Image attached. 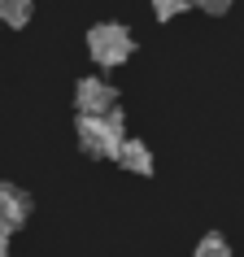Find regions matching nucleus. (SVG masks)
<instances>
[{
  "mask_svg": "<svg viewBox=\"0 0 244 257\" xmlns=\"http://www.w3.org/2000/svg\"><path fill=\"white\" fill-rule=\"evenodd\" d=\"M31 18H35V0H0V22L5 27H31Z\"/></svg>",
  "mask_w": 244,
  "mask_h": 257,
  "instance_id": "obj_6",
  "label": "nucleus"
},
{
  "mask_svg": "<svg viewBox=\"0 0 244 257\" xmlns=\"http://www.w3.org/2000/svg\"><path fill=\"white\" fill-rule=\"evenodd\" d=\"M179 14H188V0H153V18L157 22H175Z\"/></svg>",
  "mask_w": 244,
  "mask_h": 257,
  "instance_id": "obj_8",
  "label": "nucleus"
},
{
  "mask_svg": "<svg viewBox=\"0 0 244 257\" xmlns=\"http://www.w3.org/2000/svg\"><path fill=\"white\" fill-rule=\"evenodd\" d=\"M113 162L122 170H131V175H153V153L149 144H140V140H122L118 153H113Z\"/></svg>",
  "mask_w": 244,
  "mask_h": 257,
  "instance_id": "obj_5",
  "label": "nucleus"
},
{
  "mask_svg": "<svg viewBox=\"0 0 244 257\" xmlns=\"http://www.w3.org/2000/svg\"><path fill=\"white\" fill-rule=\"evenodd\" d=\"M27 218H31V196L22 188H14V183H0V227H27Z\"/></svg>",
  "mask_w": 244,
  "mask_h": 257,
  "instance_id": "obj_4",
  "label": "nucleus"
},
{
  "mask_svg": "<svg viewBox=\"0 0 244 257\" xmlns=\"http://www.w3.org/2000/svg\"><path fill=\"white\" fill-rule=\"evenodd\" d=\"M74 105H79V118H105L109 109H118V92L105 79H79Z\"/></svg>",
  "mask_w": 244,
  "mask_h": 257,
  "instance_id": "obj_3",
  "label": "nucleus"
},
{
  "mask_svg": "<svg viewBox=\"0 0 244 257\" xmlns=\"http://www.w3.org/2000/svg\"><path fill=\"white\" fill-rule=\"evenodd\" d=\"M188 5H196V9H205V14H227L231 0H188Z\"/></svg>",
  "mask_w": 244,
  "mask_h": 257,
  "instance_id": "obj_9",
  "label": "nucleus"
},
{
  "mask_svg": "<svg viewBox=\"0 0 244 257\" xmlns=\"http://www.w3.org/2000/svg\"><path fill=\"white\" fill-rule=\"evenodd\" d=\"M196 257H231V244L218 235V231H209V235H201V244H196Z\"/></svg>",
  "mask_w": 244,
  "mask_h": 257,
  "instance_id": "obj_7",
  "label": "nucleus"
},
{
  "mask_svg": "<svg viewBox=\"0 0 244 257\" xmlns=\"http://www.w3.org/2000/svg\"><path fill=\"white\" fill-rule=\"evenodd\" d=\"M9 240H14V231L0 227V257H9Z\"/></svg>",
  "mask_w": 244,
  "mask_h": 257,
  "instance_id": "obj_10",
  "label": "nucleus"
},
{
  "mask_svg": "<svg viewBox=\"0 0 244 257\" xmlns=\"http://www.w3.org/2000/svg\"><path fill=\"white\" fill-rule=\"evenodd\" d=\"M79 144L87 157H113L122 144V109H109L105 118H79Z\"/></svg>",
  "mask_w": 244,
  "mask_h": 257,
  "instance_id": "obj_2",
  "label": "nucleus"
},
{
  "mask_svg": "<svg viewBox=\"0 0 244 257\" xmlns=\"http://www.w3.org/2000/svg\"><path fill=\"white\" fill-rule=\"evenodd\" d=\"M87 53H92L96 66H122L127 57L136 53V40H131V31L122 27V22H96L92 31H87Z\"/></svg>",
  "mask_w": 244,
  "mask_h": 257,
  "instance_id": "obj_1",
  "label": "nucleus"
}]
</instances>
